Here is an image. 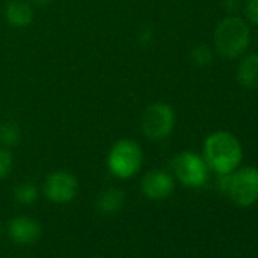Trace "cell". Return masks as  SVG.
Wrapping results in <instances>:
<instances>
[{
	"mask_svg": "<svg viewBox=\"0 0 258 258\" xmlns=\"http://www.w3.org/2000/svg\"><path fill=\"white\" fill-rule=\"evenodd\" d=\"M204 160L217 175L232 173L243 160L241 143L228 131H216L204 142Z\"/></svg>",
	"mask_w": 258,
	"mask_h": 258,
	"instance_id": "6da1fadb",
	"label": "cell"
},
{
	"mask_svg": "<svg viewBox=\"0 0 258 258\" xmlns=\"http://www.w3.org/2000/svg\"><path fill=\"white\" fill-rule=\"evenodd\" d=\"M250 44V28L249 25L237 17H225L214 31V46L216 50L228 59L241 56Z\"/></svg>",
	"mask_w": 258,
	"mask_h": 258,
	"instance_id": "7a4b0ae2",
	"label": "cell"
},
{
	"mask_svg": "<svg viewBox=\"0 0 258 258\" xmlns=\"http://www.w3.org/2000/svg\"><path fill=\"white\" fill-rule=\"evenodd\" d=\"M106 166L111 175L120 179H129L137 175L143 166V149L134 140H118L112 145L106 157Z\"/></svg>",
	"mask_w": 258,
	"mask_h": 258,
	"instance_id": "3957f363",
	"label": "cell"
},
{
	"mask_svg": "<svg viewBox=\"0 0 258 258\" xmlns=\"http://www.w3.org/2000/svg\"><path fill=\"white\" fill-rule=\"evenodd\" d=\"M175 111L169 103L155 102L151 103L142 115V131L154 142H161L167 139L175 127Z\"/></svg>",
	"mask_w": 258,
	"mask_h": 258,
	"instance_id": "277c9868",
	"label": "cell"
},
{
	"mask_svg": "<svg viewBox=\"0 0 258 258\" xmlns=\"http://www.w3.org/2000/svg\"><path fill=\"white\" fill-rule=\"evenodd\" d=\"M172 170L176 179L190 188L204 187L210 176V167L204 157L190 151H184L172 160Z\"/></svg>",
	"mask_w": 258,
	"mask_h": 258,
	"instance_id": "5b68a950",
	"label": "cell"
},
{
	"mask_svg": "<svg viewBox=\"0 0 258 258\" xmlns=\"http://www.w3.org/2000/svg\"><path fill=\"white\" fill-rule=\"evenodd\" d=\"M228 196L238 207H250L258 201V169L243 167L231 173Z\"/></svg>",
	"mask_w": 258,
	"mask_h": 258,
	"instance_id": "8992f818",
	"label": "cell"
},
{
	"mask_svg": "<svg viewBox=\"0 0 258 258\" xmlns=\"http://www.w3.org/2000/svg\"><path fill=\"white\" fill-rule=\"evenodd\" d=\"M78 188L79 184L76 176L67 170L52 172L50 175H47L43 185V191L46 198L58 205L72 202L78 195Z\"/></svg>",
	"mask_w": 258,
	"mask_h": 258,
	"instance_id": "52a82bcc",
	"label": "cell"
},
{
	"mask_svg": "<svg viewBox=\"0 0 258 258\" xmlns=\"http://www.w3.org/2000/svg\"><path fill=\"white\" fill-rule=\"evenodd\" d=\"M175 190L173 176L166 170H151L142 179V193L151 201L167 199Z\"/></svg>",
	"mask_w": 258,
	"mask_h": 258,
	"instance_id": "ba28073f",
	"label": "cell"
},
{
	"mask_svg": "<svg viewBox=\"0 0 258 258\" xmlns=\"http://www.w3.org/2000/svg\"><path fill=\"white\" fill-rule=\"evenodd\" d=\"M8 235L19 244H32L41 237V225L29 216H17L8 222Z\"/></svg>",
	"mask_w": 258,
	"mask_h": 258,
	"instance_id": "9c48e42d",
	"label": "cell"
},
{
	"mask_svg": "<svg viewBox=\"0 0 258 258\" xmlns=\"http://www.w3.org/2000/svg\"><path fill=\"white\" fill-rule=\"evenodd\" d=\"M5 19L13 28H28L34 20L32 7L25 0H10L5 7Z\"/></svg>",
	"mask_w": 258,
	"mask_h": 258,
	"instance_id": "30bf717a",
	"label": "cell"
},
{
	"mask_svg": "<svg viewBox=\"0 0 258 258\" xmlns=\"http://www.w3.org/2000/svg\"><path fill=\"white\" fill-rule=\"evenodd\" d=\"M237 81L249 90L258 88V53L244 56L237 67Z\"/></svg>",
	"mask_w": 258,
	"mask_h": 258,
	"instance_id": "8fae6325",
	"label": "cell"
},
{
	"mask_svg": "<svg viewBox=\"0 0 258 258\" xmlns=\"http://www.w3.org/2000/svg\"><path fill=\"white\" fill-rule=\"evenodd\" d=\"M123 204H124V193L115 187L103 190L96 199V207L103 214L117 213L123 207Z\"/></svg>",
	"mask_w": 258,
	"mask_h": 258,
	"instance_id": "7c38bea8",
	"label": "cell"
},
{
	"mask_svg": "<svg viewBox=\"0 0 258 258\" xmlns=\"http://www.w3.org/2000/svg\"><path fill=\"white\" fill-rule=\"evenodd\" d=\"M22 139V131L16 121H5L0 124V145L5 148L16 146Z\"/></svg>",
	"mask_w": 258,
	"mask_h": 258,
	"instance_id": "4fadbf2b",
	"label": "cell"
},
{
	"mask_svg": "<svg viewBox=\"0 0 258 258\" xmlns=\"http://www.w3.org/2000/svg\"><path fill=\"white\" fill-rule=\"evenodd\" d=\"M14 198L22 205H31L38 198V187L32 182H22L14 188Z\"/></svg>",
	"mask_w": 258,
	"mask_h": 258,
	"instance_id": "5bb4252c",
	"label": "cell"
},
{
	"mask_svg": "<svg viewBox=\"0 0 258 258\" xmlns=\"http://www.w3.org/2000/svg\"><path fill=\"white\" fill-rule=\"evenodd\" d=\"M191 61L198 67H207L213 61V50L207 44H199L191 50Z\"/></svg>",
	"mask_w": 258,
	"mask_h": 258,
	"instance_id": "9a60e30c",
	"label": "cell"
},
{
	"mask_svg": "<svg viewBox=\"0 0 258 258\" xmlns=\"http://www.w3.org/2000/svg\"><path fill=\"white\" fill-rule=\"evenodd\" d=\"M13 164H14L13 154L7 148H0V181L10 175Z\"/></svg>",
	"mask_w": 258,
	"mask_h": 258,
	"instance_id": "2e32d148",
	"label": "cell"
},
{
	"mask_svg": "<svg viewBox=\"0 0 258 258\" xmlns=\"http://www.w3.org/2000/svg\"><path fill=\"white\" fill-rule=\"evenodd\" d=\"M244 16L250 23L258 26V0H247L244 5Z\"/></svg>",
	"mask_w": 258,
	"mask_h": 258,
	"instance_id": "e0dca14e",
	"label": "cell"
},
{
	"mask_svg": "<svg viewBox=\"0 0 258 258\" xmlns=\"http://www.w3.org/2000/svg\"><path fill=\"white\" fill-rule=\"evenodd\" d=\"M225 8H226V11H229V13H234V11L238 8L237 0H225Z\"/></svg>",
	"mask_w": 258,
	"mask_h": 258,
	"instance_id": "ac0fdd59",
	"label": "cell"
},
{
	"mask_svg": "<svg viewBox=\"0 0 258 258\" xmlns=\"http://www.w3.org/2000/svg\"><path fill=\"white\" fill-rule=\"evenodd\" d=\"M32 4H35V5H47L50 0H31Z\"/></svg>",
	"mask_w": 258,
	"mask_h": 258,
	"instance_id": "d6986e66",
	"label": "cell"
},
{
	"mask_svg": "<svg viewBox=\"0 0 258 258\" xmlns=\"http://www.w3.org/2000/svg\"><path fill=\"white\" fill-rule=\"evenodd\" d=\"M256 41H258V34H256Z\"/></svg>",
	"mask_w": 258,
	"mask_h": 258,
	"instance_id": "ffe728a7",
	"label": "cell"
}]
</instances>
